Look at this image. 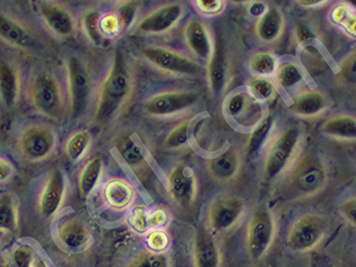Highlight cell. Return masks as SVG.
<instances>
[{
    "mask_svg": "<svg viewBox=\"0 0 356 267\" xmlns=\"http://www.w3.org/2000/svg\"><path fill=\"white\" fill-rule=\"evenodd\" d=\"M134 93V76L123 52L117 51L105 79L97 92L95 120H115L129 105Z\"/></svg>",
    "mask_w": 356,
    "mask_h": 267,
    "instance_id": "1",
    "label": "cell"
},
{
    "mask_svg": "<svg viewBox=\"0 0 356 267\" xmlns=\"http://www.w3.org/2000/svg\"><path fill=\"white\" fill-rule=\"evenodd\" d=\"M27 99L33 109L44 118L62 122L69 113L67 90L58 74L47 69L36 71L29 80Z\"/></svg>",
    "mask_w": 356,
    "mask_h": 267,
    "instance_id": "2",
    "label": "cell"
},
{
    "mask_svg": "<svg viewBox=\"0 0 356 267\" xmlns=\"http://www.w3.org/2000/svg\"><path fill=\"white\" fill-rule=\"evenodd\" d=\"M65 76L69 113L73 120H80L85 116L92 102L94 73L81 56H70L65 60Z\"/></svg>",
    "mask_w": 356,
    "mask_h": 267,
    "instance_id": "3",
    "label": "cell"
},
{
    "mask_svg": "<svg viewBox=\"0 0 356 267\" xmlns=\"http://www.w3.org/2000/svg\"><path fill=\"white\" fill-rule=\"evenodd\" d=\"M326 168L317 157L306 155L286 170V193L296 199L315 197L327 184Z\"/></svg>",
    "mask_w": 356,
    "mask_h": 267,
    "instance_id": "4",
    "label": "cell"
},
{
    "mask_svg": "<svg viewBox=\"0 0 356 267\" xmlns=\"http://www.w3.org/2000/svg\"><path fill=\"white\" fill-rule=\"evenodd\" d=\"M58 134L49 124H31L18 134L16 148L18 154L26 163L38 164L47 162L56 154Z\"/></svg>",
    "mask_w": 356,
    "mask_h": 267,
    "instance_id": "5",
    "label": "cell"
},
{
    "mask_svg": "<svg viewBox=\"0 0 356 267\" xmlns=\"http://www.w3.org/2000/svg\"><path fill=\"white\" fill-rule=\"evenodd\" d=\"M277 221L268 207H257L252 212L246 228V250L253 261H261L268 254L275 241Z\"/></svg>",
    "mask_w": 356,
    "mask_h": 267,
    "instance_id": "6",
    "label": "cell"
},
{
    "mask_svg": "<svg viewBox=\"0 0 356 267\" xmlns=\"http://www.w3.org/2000/svg\"><path fill=\"white\" fill-rule=\"evenodd\" d=\"M300 138V131L297 127L286 128L273 138L263 162V175L266 180H273L289 169L292 159L297 155Z\"/></svg>",
    "mask_w": 356,
    "mask_h": 267,
    "instance_id": "7",
    "label": "cell"
},
{
    "mask_svg": "<svg viewBox=\"0 0 356 267\" xmlns=\"http://www.w3.org/2000/svg\"><path fill=\"white\" fill-rule=\"evenodd\" d=\"M327 220L316 212H307L296 219L286 235V245L297 253H307L323 243L327 234Z\"/></svg>",
    "mask_w": 356,
    "mask_h": 267,
    "instance_id": "8",
    "label": "cell"
},
{
    "mask_svg": "<svg viewBox=\"0 0 356 267\" xmlns=\"http://www.w3.org/2000/svg\"><path fill=\"white\" fill-rule=\"evenodd\" d=\"M263 105L248 89H242L234 91L226 98L224 113L237 127L254 129L266 118Z\"/></svg>",
    "mask_w": 356,
    "mask_h": 267,
    "instance_id": "9",
    "label": "cell"
},
{
    "mask_svg": "<svg viewBox=\"0 0 356 267\" xmlns=\"http://www.w3.org/2000/svg\"><path fill=\"white\" fill-rule=\"evenodd\" d=\"M246 204L236 195L216 197L208 207L207 228L213 235L234 229L245 213Z\"/></svg>",
    "mask_w": 356,
    "mask_h": 267,
    "instance_id": "10",
    "label": "cell"
},
{
    "mask_svg": "<svg viewBox=\"0 0 356 267\" xmlns=\"http://www.w3.org/2000/svg\"><path fill=\"white\" fill-rule=\"evenodd\" d=\"M142 54L146 61L162 72L193 76L200 71V65L196 60L169 47L149 45L142 49Z\"/></svg>",
    "mask_w": 356,
    "mask_h": 267,
    "instance_id": "11",
    "label": "cell"
},
{
    "mask_svg": "<svg viewBox=\"0 0 356 267\" xmlns=\"http://www.w3.org/2000/svg\"><path fill=\"white\" fill-rule=\"evenodd\" d=\"M67 189V173L60 168L52 170L44 181L38 195V209L42 219L52 220L56 218L65 206Z\"/></svg>",
    "mask_w": 356,
    "mask_h": 267,
    "instance_id": "12",
    "label": "cell"
},
{
    "mask_svg": "<svg viewBox=\"0 0 356 267\" xmlns=\"http://www.w3.org/2000/svg\"><path fill=\"white\" fill-rule=\"evenodd\" d=\"M200 95L196 91H164L149 97L144 102V111L153 117H171L196 107Z\"/></svg>",
    "mask_w": 356,
    "mask_h": 267,
    "instance_id": "13",
    "label": "cell"
},
{
    "mask_svg": "<svg viewBox=\"0 0 356 267\" xmlns=\"http://www.w3.org/2000/svg\"><path fill=\"white\" fill-rule=\"evenodd\" d=\"M35 5L38 16L53 36L65 40L76 35L79 25L69 7L56 1H38Z\"/></svg>",
    "mask_w": 356,
    "mask_h": 267,
    "instance_id": "14",
    "label": "cell"
},
{
    "mask_svg": "<svg viewBox=\"0 0 356 267\" xmlns=\"http://www.w3.org/2000/svg\"><path fill=\"white\" fill-rule=\"evenodd\" d=\"M168 191L179 207H193L199 192L196 173L186 164L175 165L168 175Z\"/></svg>",
    "mask_w": 356,
    "mask_h": 267,
    "instance_id": "15",
    "label": "cell"
},
{
    "mask_svg": "<svg viewBox=\"0 0 356 267\" xmlns=\"http://www.w3.org/2000/svg\"><path fill=\"white\" fill-rule=\"evenodd\" d=\"M184 12V7L182 3H167L145 15L138 22L136 29L142 34H165L180 22Z\"/></svg>",
    "mask_w": 356,
    "mask_h": 267,
    "instance_id": "16",
    "label": "cell"
},
{
    "mask_svg": "<svg viewBox=\"0 0 356 267\" xmlns=\"http://www.w3.org/2000/svg\"><path fill=\"white\" fill-rule=\"evenodd\" d=\"M23 91V76L17 64L6 58H0V105L6 111L14 109Z\"/></svg>",
    "mask_w": 356,
    "mask_h": 267,
    "instance_id": "17",
    "label": "cell"
},
{
    "mask_svg": "<svg viewBox=\"0 0 356 267\" xmlns=\"http://www.w3.org/2000/svg\"><path fill=\"white\" fill-rule=\"evenodd\" d=\"M0 41L22 51H29L36 45L35 36L26 24L5 12H0Z\"/></svg>",
    "mask_w": 356,
    "mask_h": 267,
    "instance_id": "18",
    "label": "cell"
},
{
    "mask_svg": "<svg viewBox=\"0 0 356 267\" xmlns=\"http://www.w3.org/2000/svg\"><path fill=\"white\" fill-rule=\"evenodd\" d=\"M56 237L67 250H83L91 241V232L85 221L74 215L62 217L56 226Z\"/></svg>",
    "mask_w": 356,
    "mask_h": 267,
    "instance_id": "19",
    "label": "cell"
},
{
    "mask_svg": "<svg viewBox=\"0 0 356 267\" xmlns=\"http://www.w3.org/2000/svg\"><path fill=\"white\" fill-rule=\"evenodd\" d=\"M208 175L219 183L236 180L242 170V155L234 147L227 148L206 163Z\"/></svg>",
    "mask_w": 356,
    "mask_h": 267,
    "instance_id": "20",
    "label": "cell"
},
{
    "mask_svg": "<svg viewBox=\"0 0 356 267\" xmlns=\"http://www.w3.org/2000/svg\"><path fill=\"white\" fill-rule=\"evenodd\" d=\"M195 267H220L222 253L215 235L206 227H199L193 238Z\"/></svg>",
    "mask_w": 356,
    "mask_h": 267,
    "instance_id": "21",
    "label": "cell"
},
{
    "mask_svg": "<svg viewBox=\"0 0 356 267\" xmlns=\"http://www.w3.org/2000/svg\"><path fill=\"white\" fill-rule=\"evenodd\" d=\"M136 199V190L131 182L113 177L102 188V200L109 209L116 212L129 210Z\"/></svg>",
    "mask_w": 356,
    "mask_h": 267,
    "instance_id": "22",
    "label": "cell"
},
{
    "mask_svg": "<svg viewBox=\"0 0 356 267\" xmlns=\"http://www.w3.org/2000/svg\"><path fill=\"white\" fill-rule=\"evenodd\" d=\"M184 42L193 56L199 60L208 61L213 52L211 33L206 24L200 19H191L184 27Z\"/></svg>",
    "mask_w": 356,
    "mask_h": 267,
    "instance_id": "23",
    "label": "cell"
},
{
    "mask_svg": "<svg viewBox=\"0 0 356 267\" xmlns=\"http://www.w3.org/2000/svg\"><path fill=\"white\" fill-rule=\"evenodd\" d=\"M226 49L222 44L213 47V52L208 60V81L213 95H219L225 89L229 76Z\"/></svg>",
    "mask_w": 356,
    "mask_h": 267,
    "instance_id": "24",
    "label": "cell"
},
{
    "mask_svg": "<svg viewBox=\"0 0 356 267\" xmlns=\"http://www.w3.org/2000/svg\"><path fill=\"white\" fill-rule=\"evenodd\" d=\"M328 106V98L325 93L319 90H305L293 98L290 109L298 116L314 118L324 113Z\"/></svg>",
    "mask_w": 356,
    "mask_h": 267,
    "instance_id": "25",
    "label": "cell"
},
{
    "mask_svg": "<svg viewBox=\"0 0 356 267\" xmlns=\"http://www.w3.org/2000/svg\"><path fill=\"white\" fill-rule=\"evenodd\" d=\"M284 14L277 7H270L261 15L255 24V35L264 43L277 41L284 31Z\"/></svg>",
    "mask_w": 356,
    "mask_h": 267,
    "instance_id": "26",
    "label": "cell"
},
{
    "mask_svg": "<svg viewBox=\"0 0 356 267\" xmlns=\"http://www.w3.org/2000/svg\"><path fill=\"white\" fill-rule=\"evenodd\" d=\"M116 148L124 162L131 168L136 175L143 173L149 168L145 152L140 147V143L135 140L131 135H123L116 142Z\"/></svg>",
    "mask_w": 356,
    "mask_h": 267,
    "instance_id": "27",
    "label": "cell"
},
{
    "mask_svg": "<svg viewBox=\"0 0 356 267\" xmlns=\"http://www.w3.org/2000/svg\"><path fill=\"white\" fill-rule=\"evenodd\" d=\"M104 161L102 157H92L86 163L78 177V188L82 197H88L102 182Z\"/></svg>",
    "mask_w": 356,
    "mask_h": 267,
    "instance_id": "28",
    "label": "cell"
},
{
    "mask_svg": "<svg viewBox=\"0 0 356 267\" xmlns=\"http://www.w3.org/2000/svg\"><path fill=\"white\" fill-rule=\"evenodd\" d=\"M275 76L277 87L284 91L295 89L305 80L304 71L299 64L289 60L277 62Z\"/></svg>",
    "mask_w": 356,
    "mask_h": 267,
    "instance_id": "29",
    "label": "cell"
},
{
    "mask_svg": "<svg viewBox=\"0 0 356 267\" xmlns=\"http://www.w3.org/2000/svg\"><path fill=\"white\" fill-rule=\"evenodd\" d=\"M321 131L336 138L355 140L356 120L350 115H336L323 124Z\"/></svg>",
    "mask_w": 356,
    "mask_h": 267,
    "instance_id": "30",
    "label": "cell"
},
{
    "mask_svg": "<svg viewBox=\"0 0 356 267\" xmlns=\"http://www.w3.org/2000/svg\"><path fill=\"white\" fill-rule=\"evenodd\" d=\"M91 134L87 129H78L73 131L70 136L67 137L65 142V152L69 161L72 163H78L85 159L89 148H90Z\"/></svg>",
    "mask_w": 356,
    "mask_h": 267,
    "instance_id": "31",
    "label": "cell"
},
{
    "mask_svg": "<svg viewBox=\"0 0 356 267\" xmlns=\"http://www.w3.org/2000/svg\"><path fill=\"white\" fill-rule=\"evenodd\" d=\"M18 229V204L13 193H0V230L16 232Z\"/></svg>",
    "mask_w": 356,
    "mask_h": 267,
    "instance_id": "32",
    "label": "cell"
},
{
    "mask_svg": "<svg viewBox=\"0 0 356 267\" xmlns=\"http://www.w3.org/2000/svg\"><path fill=\"white\" fill-rule=\"evenodd\" d=\"M126 267H172V257L169 252L142 250L135 255Z\"/></svg>",
    "mask_w": 356,
    "mask_h": 267,
    "instance_id": "33",
    "label": "cell"
},
{
    "mask_svg": "<svg viewBox=\"0 0 356 267\" xmlns=\"http://www.w3.org/2000/svg\"><path fill=\"white\" fill-rule=\"evenodd\" d=\"M100 16H102V14L97 9H87L82 14L79 24L82 33L85 34L87 40H89L90 43L96 44V45H100L106 40L102 36V31H100Z\"/></svg>",
    "mask_w": 356,
    "mask_h": 267,
    "instance_id": "34",
    "label": "cell"
},
{
    "mask_svg": "<svg viewBox=\"0 0 356 267\" xmlns=\"http://www.w3.org/2000/svg\"><path fill=\"white\" fill-rule=\"evenodd\" d=\"M277 58L271 52H257L252 56L248 62L250 70L255 76H268L275 74Z\"/></svg>",
    "mask_w": 356,
    "mask_h": 267,
    "instance_id": "35",
    "label": "cell"
},
{
    "mask_svg": "<svg viewBox=\"0 0 356 267\" xmlns=\"http://www.w3.org/2000/svg\"><path fill=\"white\" fill-rule=\"evenodd\" d=\"M272 125H273V118L272 116H268L264 118L260 125L252 129V133L248 137V144H246V155L248 156H253L260 151L262 147L263 142L266 140V137L271 131Z\"/></svg>",
    "mask_w": 356,
    "mask_h": 267,
    "instance_id": "36",
    "label": "cell"
},
{
    "mask_svg": "<svg viewBox=\"0 0 356 267\" xmlns=\"http://www.w3.org/2000/svg\"><path fill=\"white\" fill-rule=\"evenodd\" d=\"M38 257L35 248L23 243L13 248L9 254L8 265L9 267H33Z\"/></svg>",
    "mask_w": 356,
    "mask_h": 267,
    "instance_id": "37",
    "label": "cell"
},
{
    "mask_svg": "<svg viewBox=\"0 0 356 267\" xmlns=\"http://www.w3.org/2000/svg\"><path fill=\"white\" fill-rule=\"evenodd\" d=\"M246 89L262 102L273 98L275 91H277L275 85L272 82L271 79L266 78V76H254V78L250 79Z\"/></svg>",
    "mask_w": 356,
    "mask_h": 267,
    "instance_id": "38",
    "label": "cell"
},
{
    "mask_svg": "<svg viewBox=\"0 0 356 267\" xmlns=\"http://www.w3.org/2000/svg\"><path fill=\"white\" fill-rule=\"evenodd\" d=\"M332 19L334 23L342 26L346 32L355 36V13L352 7L348 6V3H342V5L336 6L332 12Z\"/></svg>",
    "mask_w": 356,
    "mask_h": 267,
    "instance_id": "39",
    "label": "cell"
},
{
    "mask_svg": "<svg viewBox=\"0 0 356 267\" xmlns=\"http://www.w3.org/2000/svg\"><path fill=\"white\" fill-rule=\"evenodd\" d=\"M190 122L191 120H184L170 131L165 140L168 147L175 149V148L184 147L187 144L189 140Z\"/></svg>",
    "mask_w": 356,
    "mask_h": 267,
    "instance_id": "40",
    "label": "cell"
},
{
    "mask_svg": "<svg viewBox=\"0 0 356 267\" xmlns=\"http://www.w3.org/2000/svg\"><path fill=\"white\" fill-rule=\"evenodd\" d=\"M99 26L102 36L105 38H114L123 31L122 25H120V18L115 12L102 14Z\"/></svg>",
    "mask_w": 356,
    "mask_h": 267,
    "instance_id": "41",
    "label": "cell"
},
{
    "mask_svg": "<svg viewBox=\"0 0 356 267\" xmlns=\"http://www.w3.org/2000/svg\"><path fill=\"white\" fill-rule=\"evenodd\" d=\"M146 245L153 252H167L170 245V236L162 228L149 230L146 232Z\"/></svg>",
    "mask_w": 356,
    "mask_h": 267,
    "instance_id": "42",
    "label": "cell"
},
{
    "mask_svg": "<svg viewBox=\"0 0 356 267\" xmlns=\"http://www.w3.org/2000/svg\"><path fill=\"white\" fill-rule=\"evenodd\" d=\"M169 222V215L164 209L147 210L146 216V226H147V232L149 230L161 229L162 227Z\"/></svg>",
    "mask_w": 356,
    "mask_h": 267,
    "instance_id": "43",
    "label": "cell"
},
{
    "mask_svg": "<svg viewBox=\"0 0 356 267\" xmlns=\"http://www.w3.org/2000/svg\"><path fill=\"white\" fill-rule=\"evenodd\" d=\"M147 208L145 207H136L129 215V225L133 229L138 232H147L146 226V216H147Z\"/></svg>",
    "mask_w": 356,
    "mask_h": 267,
    "instance_id": "44",
    "label": "cell"
},
{
    "mask_svg": "<svg viewBox=\"0 0 356 267\" xmlns=\"http://www.w3.org/2000/svg\"><path fill=\"white\" fill-rule=\"evenodd\" d=\"M138 3L134 1H129V3H122V6L117 8L116 15L120 18V25L122 29H126L129 26V24L133 22L136 10H138Z\"/></svg>",
    "mask_w": 356,
    "mask_h": 267,
    "instance_id": "45",
    "label": "cell"
},
{
    "mask_svg": "<svg viewBox=\"0 0 356 267\" xmlns=\"http://www.w3.org/2000/svg\"><path fill=\"white\" fill-rule=\"evenodd\" d=\"M196 3L199 12L208 16H216L225 8V3L220 0H199Z\"/></svg>",
    "mask_w": 356,
    "mask_h": 267,
    "instance_id": "46",
    "label": "cell"
},
{
    "mask_svg": "<svg viewBox=\"0 0 356 267\" xmlns=\"http://www.w3.org/2000/svg\"><path fill=\"white\" fill-rule=\"evenodd\" d=\"M341 76L350 83L355 82V53H350L341 65Z\"/></svg>",
    "mask_w": 356,
    "mask_h": 267,
    "instance_id": "47",
    "label": "cell"
},
{
    "mask_svg": "<svg viewBox=\"0 0 356 267\" xmlns=\"http://www.w3.org/2000/svg\"><path fill=\"white\" fill-rule=\"evenodd\" d=\"M355 211L356 201L355 197H350L343 201L339 206V212L343 216V218L348 221V224L355 226Z\"/></svg>",
    "mask_w": 356,
    "mask_h": 267,
    "instance_id": "48",
    "label": "cell"
},
{
    "mask_svg": "<svg viewBox=\"0 0 356 267\" xmlns=\"http://www.w3.org/2000/svg\"><path fill=\"white\" fill-rule=\"evenodd\" d=\"M16 175V168L8 159L0 156V184L9 182Z\"/></svg>",
    "mask_w": 356,
    "mask_h": 267,
    "instance_id": "49",
    "label": "cell"
},
{
    "mask_svg": "<svg viewBox=\"0 0 356 267\" xmlns=\"http://www.w3.org/2000/svg\"><path fill=\"white\" fill-rule=\"evenodd\" d=\"M297 36H298V42H305L312 38L309 31L304 25H298L297 27Z\"/></svg>",
    "mask_w": 356,
    "mask_h": 267,
    "instance_id": "50",
    "label": "cell"
},
{
    "mask_svg": "<svg viewBox=\"0 0 356 267\" xmlns=\"http://www.w3.org/2000/svg\"><path fill=\"white\" fill-rule=\"evenodd\" d=\"M298 5L302 7H318L321 5H325L326 1H321V0H308V1H298Z\"/></svg>",
    "mask_w": 356,
    "mask_h": 267,
    "instance_id": "51",
    "label": "cell"
},
{
    "mask_svg": "<svg viewBox=\"0 0 356 267\" xmlns=\"http://www.w3.org/2000/svg\"><path fill=\"white\" fill-rule=\"evenodd\" d=\"M33 267H50L49 264H47V261H44L42 257H38L36 259L35 264Z\"/></svg>",
    "mask_w": 356,
    "mask_h": 267,
    "instance_id": "52",
    "label": "cell"
},
{
    "mask_svg": "<svg viewBox=\"0 0 356 267\" xmlns=\"http://www.w3.org/2000/svg\"><path fill=\"white\" fill-rule=\"evenodd\" d=\"M7 236H8V232H3V230H0V248L3 246V244H5Z\"/></svg>",
    "mask_w": 356,
    "mask_h": 267,
    "instance_id": "53",
    "label": "cell"
},
{
    "mask_svg": "<svg viewBox=\"0 0 356 267\" xmlns=\"http://www.w3.org/2000/svg\"><path fill=\"white\" fill-rule=\"evenodd\" d=\"M316 56H317V51H315V52H314L313 54H312V56H310V58H314V60H315ZM313 62H314V70H316V67H319V63H318V62H316V61H313Z\"/></svg>",
    "mask_w": 356,
    "mask_h": 267,
    "instance_id": "54",
    "label": "cell"
}]
</instances>
